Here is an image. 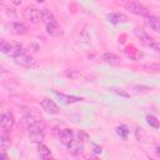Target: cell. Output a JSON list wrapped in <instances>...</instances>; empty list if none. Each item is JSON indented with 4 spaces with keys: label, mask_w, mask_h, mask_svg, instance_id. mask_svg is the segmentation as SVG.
Listing matches in <instances>:
<instances>
[{
    "label": "cell",
    "mask_w": 160,
    "mask_h": 160,
    "mask_svg": "<svg viewBox=\"0 0 160 160\" xmlns=\"http://www.w3.org/2000/svg\"><path fill=\"white\" fill-rule=\"evenodd\" d=\"M14 61L18 65H20L22 68H28V69H36L39 66V61L35 58H32L30 55H26V54H22L20 56H16L14 59Z\"/></svg>",
    "instance_id": "obj_1"
},
{
    "label": "cell",
    "mask_w": 160,
    "mask_h": 160,
    "mask_svg": "<svg viewBox=\"0 0 160 160\" xmlns=\"http://www.w3.org/2000/svg\"><path fill=\"white\" fill-rule=\"evenodd\" d=\"M125 8H126L130 12H132V14H135V15H140V16H144V18L149 16V10H148V8H145L142 4L138 2V1H128V2H125Z\"/></svg>",
    "instance_id": "obj_2"
},
{
    "label": "cell",
    "mask_w": 160,
    "mask_h": 160,
    "mask_svg": "<svg viewBox=\"0 0 160 160\" xmlns=\"http://www.w3.org/2000/svg\"><path fill=\"white\" fill-rule=\"evenodd\" d=\"M22 16L25 20L35 24L41 20V10H39L34 6H28L22 10Z\"/></svg>",
    "instance_id": "obj_3"
},
{
    "label": "cell",
    "mask_w": 160,
    "mask_h": 160,
    "mask_svg": "<svg viewBox=\"0 0 160 160\" xmlns=\"http://www.w3.org/2000/svg\"><path fill=\"white\" fill-rule=\"evenodd\" d=\"M24 120H25L28 128H31V126H35V125H39L40 124L41 115L39 114V111L36 109H29L28 111H25Z\"/></svg>",
    "instance_id": "obj_4"
},
{
    "label": "cell",
    "mask_w": 160,
    "mask_h": 160,
    "mask_svg": "<svg viewBox=\"0 0 160 160\" xmlns=\"http://www.w3.org/2000/svg\"><path fill=\"white\" fill-rule=\"evenodd\" d=\"M44 138H45V131H44V128L40 126V124L29 128V139H30V141L41 144Z\"/></svg>",
    "instance_id": "obj_5"
},
{
    "label": "cell",
    "mask_w": 160,
    "mask_h": 160,
    "mask_svg": "<svg viewBox=\"0 0 160 160\" xmlns=\"http://www.w3.org/2000/svg\"><path fill=\"white\" fill-rule=\"evenodd\" d=\"M15 124V118L10 110H4L1 114V129L4 132L9 131Z\"/></svg>",
    "instance_id": "obj_6"
},
{
    "label": "cell",
    "mask_w": 160,
    "mask_h": 160,
    "mask_svg": "<svg viewBox=\"0 0 160 160\" xmlns=\"http://www.w3.org/2000/svg\"><path fill=\"white\" fill-rule=\"evenodd\" d=\"M6 28L9 29V31L14 35H25L28 32V28L26 25H24L22 22H19V21H12L10 24L6 25Z\"/></svg>",
    "instance_id": "obj_7"
},
{
    "label": "cell",
    "mask_w": 160,
    "mask_h": 160,
    "mask_svg": "<svg viewBox=\"0 0 160 160\" xmlns=\"http://www.w3.org/2000/svg\"><path fill=\"white\" fill-rule=\"evenodd\" d=\"M41 108L48 112V114H59L60 109L59 106L51 100V99H44L41 101Z\"/></svg>",
    "instance_id": "obj_8"
},
{
    "label": "cell",
    "mask_w": 160,
    "mask_h": 160,
    "mask_svg": "<svg viewBox=\"0 0 160 160\" xmlns=\"http://www.w3.org/2000/svg\"><path fill=\"white\" fill-rule=\"evenodd\" d=\"M106 19L111 24H120V22L124 24V22L129 21V18L125 14H122V12H111V14H109L106 16Z\"/></svg>",
    "instance_id": "obj_9"
},
{
    "label": "cell",
    "mask_w": 160,
    "mask_h": 160,
    "mask_svg": "<svg viewBox=\"0 0 160 160\" xmlns=\"http://www.w3.org/2000/svg\"><path fill=\"white\" fill-rule=\"evenodd\" d=\"M46 32H48L50 36H54V38H59V36H61V35L64 34V31H62V29L60 28V25L58 24V21L46 25Z\"/></svg>",
    "instance_id": "obj_10"
},
{
    "label": "cell",
    "mask_w": 160,
    "mask_h": 160,
    "mask_svg": "<svg viewBox=\"0 0 160 160\" xmlns=\"http://www.w3.org/2000/svg\"><path fill=\"white\" fill-rule=\"evenodd\" d=\"M145 24H146L151 30H154L155 32L160 34V19H159V18L149 15V16L145 18Z\"/></svg>",
    "instance_id": "obj_11"
},
{
    "label": "cell",
    "mask_w": 160,
    "mask_h": 160,
    "mask_svg": "<svg viewBox=\"0 0 160 160\" xmlns=\"http://www.w3.org/2000/svg\"><path fill=\"white\" fill-rule=\"evenodd\" d=\"M60 141L69 146L72 141H74V131L71 129H64L61 132H60Z\"/></svg>",
    "instance_id": "obj_12"
},
{
    "label": "cell",
    "mask_w": 160,
    "mask_h": 160,
    "mask_svg": "<svg viewBox=\"0 0 160 160\" xmlns=\"http://www.w3.org/2000/svg\"><path fill=\"white\" fill-rule=\"evenodd\" d=\"M140 69L145 72L159 74L160 72V62H145V64L140 65Z\"/></svg>",
    "instance_id": "obj_13"
},
{
    "label": "cell",
    "mask_w": 160,
    "mask_h": 160,
    "mask_svg": "<svg viewBox=\"0 0 160 160\" xmlns=\"http://www.w3.org/2000/svg\"><path fill=\"white\" fill-rule=\"evenodd\" d=\"M41 21L45 25H49V24H52V22L56 21V19H55V16H54V14H52V11L50 9L45 8V9L41 10Z\"/></svg>",
    "instance_id": "obj_14"
},
{
    "label": "cell",
    "mask_w": 160,
    "mask_h": 160,
    "mask_svg": "<svg viewBox=\"0 0 160 160\" xmlns=\"http://www.w3.org/2000/svg\"><path fill=\"white\" fill-rule=\"evenodd\" d=\"M134 34H135V36H136L138 39H140L142 42H146L148 45L152 41V39L149 36V34H148L142 28H135V29H134Z\"/></svg>",
    "instance_id": "obj_15"
},
{
    "label": "cell",
    "mask_w": 160,
    "mask_h": 160,
    "mask_svg": "<svg viewBox=\"0 0 160 160\" xmlns=\"http://www.w3.org/2000/svg\"><path fill=\"white\" fill-rule=\"evenodd\" d=\"M52 92L55 94V95H58L64 102H66V104H72V102H78V101H81L82 100V98H78V96H72V95H65V94H62V92H58L56 90H52Z\"/></svg>",
    "instance_id": "obj_16"
},
{
    "label": "cell",
    "mask_w": 160,
    "mask_h": 160,
    "mask_svg": "<svg viewBox=\"0 0 160 160\" xmlns=\"http://www.w3.org/2000/svg\"><path fill=\"white\" fill-rule=\"evenodd\" d=\"M101 60L105 61L106 64H110V65H116L120 62V58L112 52H105L101 55Z\"/></svg>",
    "instance_id": "obj_17"
},
{
    "label": "cell",
    "mask_w": 160,
    "mask_h": 160,
    "mask_svg": "<svg viewBox=\"0 0 160 160\" xmlns=\"http://www.w3.org/2000/svg\"><path fill=\"white\" fill-rule=\"evenodd\" d=\"M68 148L70 149V151H71L72 154H80V152L82 151V145L80 144V141H75V140H74Z\"/></svg>",
    "instance_id": "obj_18"
},
{
    "label": "cell",
    "mask_w": 160,
    "mask_h": 160,
    "mask_svg": "<svg viewBox=\"0 0 160 160\" xmlns=\"http://www.w3.org/2000/svg\"><path fill=\"white\" fill-rule=\"evenodd\" d=\"M38 152H39V155L41 158L50 156V149L44 144H38Z\"/></svg>",
    "instance_id": "obj_19"
},
{
    "label": "cell",
    "mask_w": 160,
    "mask_h": 160,
    "mask_svg": "<svg viewBox=\"0 0 160 160\" xmlns=\"http://www.w3.org/2000/svg\"><path fill=\"white\" fill-rule=\"evenodd\" d=\"M146 121H148V124H149L150 126H152V128H155V129H158V128L160 126L159 120H158L154 115H148V116H146Z\"/></svg>",
    "instance_id": "obj_20"
},
{
    "label": "cell",
    "mask_w": 160,
    "mask_h": 160,
    "mask_svg": "<svg viewBox=\"0 0 160 160\" xmlns=\"http://www.w3.org/2000/svg\"><path fill=\"white\" fill-rule=\"evenodd\" d=\"M116 132L121 136V138H126L129 135V129L125 126V125H120L116 128Z\"/></svg>",
    "instance_id": "obj_21"
},
{
    "label": "cell",
    "mask_w": 160,
    "mask_h": 160,
    "mask_svg": "<svg viewBox=\"0 0 160 160\" xmlns=\"http://www.w3.org/2000/svg\"><path fill=\"white\" fill-rule=\"evenodd\" d=\"M78 139H79V141H86V140L89 139V135H88L85 131L79 130V131H78Z\"/></svg>",
    "instance_id": "obj_22"
},
{
    "label": "cell",
    "mask_w": 160,
    "mask_h": 160,
    "mask_svg": "<svg viewBox=\"0 0 160 160\" xmlns=\"http://www.w3.org/2000/svg\"><path fill=\"white\" fill-rule=\"evenodd\" d=\"M149 46L152 48V49L156 50V51H160V40H154V39H152V41L149 44Z\"/></svg>",
    "instance_id": "obj_23"
},
{
    "label": "cell",
    "mask_w": 160,
    "mask_h": 160,
    "mask_svg": "<svg viewBox=\"0 0 160 160\" xmlns=\"http://www.w3.org/2000/svg\"><path fill=\"white\" fill-rule=\"evenodd\" d=\"M112 91L114 92H116L118 95H120V96H124V98H129L130 96V94L129 92H126V91H124L122 89H116V88H114L112 89Z\"/></svg>",
    "instance_id": "obj_24"
},
{
    "label": "cell",
    "mask_w": 160,
    "mask_h": 160,
    "mask_svg": "<svg viewBox=\"0 0 160 160\" xmlns=\"http://www.w3.org/2000/svg\"><path fill=\"white\" fill-rule=\"evenodd\" d=\"M92 148H94V152H95V154H100V152H101V146H99V145L94 144V145H92Z\"/></svg>",
    "instance_id": "obj_25"
},
{
    "label": "cell",
    "mask_w": 160,
    "mask_h": 160,
    "mask_svg": "<svg viewBox=\"0 0 160 160\" xmlns=\"http://www.w3.org/2000/svg\"><path fill=\"white\" fill-rule=\"evenodd\" d=\"M1 160H8V156H6L5 150H2V151H1Z\"/></svg>",
    "instance_id": "obj_26"
},
{
    "label": "cell",
    "mask_w": 160,
    "mask_h": 160,
    "mask_svg": "<svg viewBox=\"0 0 160 160\" xmlns=\"http://www.w3.org/2000/svg\"><path fill=\"white\" fill-rule=\"evenodd\" d=\"M41 160H56V159H54L51 156H45V158H41Z\"/></svg>",
    "instance_id": "obj_27"
},
{
    "label": "cell",
    "mask_w": 160,
    "mask_h": 160,
    "mask_svg": "<svg viewBox=\"0 0 160 160\" xmlns=\"http://www.w3.org/2000/svg\"><path fill=\"white\" fill-rule=\"evenodd\" d=\"M89 160H99V159H98V158H95V156H90V158H89Z\"/></svg>",
    "instance_id": "obj_28"
},
{
    "label": "cell",
    "mask_w": 160,
    "mask_h": 160,
    "mask_svg": "<svg viewBox=\"0 0 160 160\" xmlns=\"http://www.w3.org/2000/svg\"><path fill=\"white\" fill-rule=\"evenodd\" d=\"M156 152H158V154L160 155V148H158V149H156Z\"/></svg>",
    "instance_id": "obj_29"
},
{
    "label": "cell",
    "mask_w": 160,
    "mask_h": 160,
    "mask_svg": "<svg viewBox=\"0 0 160 160\" xmlns=\"http://www.w3.org/2000/svg\"><path fill=\"white\" fill-rule=\"evenodd\" d=\"M150 160H154V159H150Z\"/></svg>",
    "instance_id": "obj_30"
}]
</instances>
